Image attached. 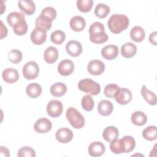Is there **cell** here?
<instances>
[{
    "mask_svg": "<svg viewBox=\"0 0 157 157\" xmlns=\"http://www.w3.org/2000/svg\"><path fill=\"white\" fill-rule=\"evenodd\" d=\"M128 17L124 14H113L107 21L109 29L115 34H119L125 30L129 26Z\"/></svg>",
    "mask_w": 157,
    "mask_h": 157,
    "instance_id": "2",
    "label": "cell"
},
{
    "mask_svg": "<svg viewBox=\"0 0 157 157\" xmlns=\"http://www.w3.org/2000/svg\"><path fill=\"white\" fill-rule=\"evenodd\" d=\"M141 94L144 99L150 105H155L156 104V97L155 94L149 90L145 85H143L141 88Z\"/></svg>",
    "mask_w": 157,
    "mask_h": 157,
    "instance_id": "27",
    "label": "cell"
},
{
    "mask_svg": "<svg viewBox=\"0 0 157 157\" xmlns=\"http://www.w3.org/2000/svg\"><path fill=\"white\" fill-rule=\"evenodd\" d=\"M118 136L119 132L118 129L112 126L105 128L102 132V137L104 139L108 142H111L113 140L118 139Z\"/></svg>",
    "mask_w": 157,
    "mask_h": 157,
    "instance_id": "23",
    "label": "cell"
},
{
    "mask_svg": "<svg viewBox=\"0 0 157 157\" xmlns=\"http://www.w3.org/2000/svg\"><path fill=\"white\" fill-rule=\"evenodd\" d=\"M70 26L75 31L79 32L84 29L86 26L85 19L81 16H74L70 20Z\"/></svg>",
    "mask_w": 157,
    "mask_h": 157,
    "instance_id": "22",
    "label": "cell"
},
{
    "mask_svg": "<svg viewBox=\"0 0 157 157\" xmlns=\"http://www.w3.org/2000/svg\"><path fill=\"white\" fill-rule=\"evenodd\" d=\"M82 106L86 111H91L93 109L94 103L93 99L90 95H85L82 99Z\"/></svg>",
    "mask_w": 157,
    "mask_h": 157,
    "instance_id": "37",
    "label": "cell"
},
{
    "mask_svg": "<svg viewBox=\"0 0 157 157\" xmlns=\"http://www.w3.org/2000/svg\"><path fill=\"white\" fill-rule=\"evenodd\" d=\"M135 146V139L130 136H126L120 140L116 139L112 141L110 144V148L113 153L120 154L131 152L134 150Z\"/></svg>",
    "mask_w": 157,
    "mask_h": 157,
    "instance_id": "1",
    "label": "cell"
},
{
    "mask_svg": "<svg viewBox=\"0 0 157 157\" xmlns=\"http://www.w3.org/2000/svg\"><path fill=\"white\" fill-rule=\"evenodd\" d=\"M67 91L66 85L62 82H56L50 87V93L55 97H61Z\"/></svg>",
    "mask_w": 157,
    "mask_h": 157,
    "instance_id": "25",
    "label": "cell"
},
{
    "mask_svg": "<svg viewBox=\"0 0 157 157\" xmlns=\"http://www.w3.org/2000/svg\"><path fill=\"white\" fill-rule=\"evenodd\" d=\"M66 35L61 30H56L53 31L50 36L52 42L56 45L61 44L65 40Z\"/></svg>",
    "mask_w": 157,
    "mask_h": 157,
    "instance_id": "35",
    "label": "cell"
},
{
    "mask_svg": "<svg viewBox=\"0 0 157 157\" xmlns=\"http://www.w3.org/2000/svg\"><path fill=\"white\" fill-rule=\"evenodd\" d=\"M119 88L120 87L116 84H109L105 86L104 90V94L107 98H114L116 93Z\"/></svg>",
    "mask_w": 157,
    "mask_h": 157,
    "instance_id": "38",
    "label": "cell"
},
{
    "mask_svg": "<svg viewBox=\"0 0 157 157\" xmlns=\"http://www.w3.org/2000/svg\"><path fill=\"white\" fill-rule=\"evenodd\" d=\"M13 32L17 36H23L28 31V24L25 20V18L18 21L13 27Z\"/></svg>",
    "mask_w": 157,
    "mask_h": 157,
    "instance_id": "33",
    "label": "cell"
},
{
    "mask_svg": "<svg viewBox=\"0 0 157 157\" xmlns=\"http://www.w3.org/2000/svg\"><path fill=\"white\" fill-rule=\"evenodd\" d=\"M88 72L93 75H99L103 73L105 70L104 63L98 59H93L89 62L87 65Z\"/></svg>",
    "mask_w": 157,
    "mask_h": 157,
    "instance_id": "9",
    "label": "cell"
},
{
    "mask_svg": "<svg viewBox=\"0 0 157 157\" xmlns=\"http://www.w3.org/2000/svg\"><path fill=\"white\" fill-rule=\"evenodd\" d=\"M145 33L144 29L139 26L133 27L130 31V37L131 39L136 42L142 41L145 38Z\"/></svg>",
    "mask_w": 157,
    "mask_h": 157,
    "instance_id": "24",
    "label": "cell"
},
{
    "mask_svg": "<svg viewBox=\"0 0 157 157\" xmlns=\"http://www.w3.org/2000/svg\"><path fill=\"white\" fill-rule=\"evenodd\" d=\"M22 56L23 55L21 52L17 49H13L10 50L8 53L9 60L14 64L20 63L22 59Z\"/></svg>",
    "mask_w": 157,
    "mask_h": 157,
    "instance_id": "36",
    "label": "cell"
},
{
    "mask_svg": "<svg viewBox=\"0 0 157 157\" xmlns=\"http://www.w3.org/2000/svg\"><path fill=\"white\" fill-rule=\"evenodd\" d=\"M66 116L71 125L75 129H80L85 125L83 116L74 107H69L66 111Z\"/></svg>",
    "mask_w": 157,
    "mask_h": 157,
    "instance_id": "4",
    "label": "cell"
},
{
    "mask_svg": "<svg viewBox=\"0 0 157 157\" xmlns=\"http://www.w3.org/2000/svg\"><path fill=\"white\" fill-rule=\"evenodd\" d=\"M0 152H1L0 153L1 156H10L9 150L6 147H4L3 146H1Z\"/></svg>",
    "mask_w": 157,
    "mask_h": 157,
    "instance_id": "43",
    "label": "cell"
},
{
    "mask_svg": "<svg viewBox=\"0 0 157 157\" xmlns=\"http://www.w3.org/2000/svg\"><path fill=\"white\" fill-rule=\"evenodd\" d=\"M23 75L26 79L33 80L36 78L39 73L38 64L34 61H28L23 67Z\"/></svg>",
    "mask_w": 157,
    "mask_h": 157,
    "instance_id": "6",
    "label": "cell"
},
{
    "mask_svg": "<svg viewBox=\"0 0 157 157\" xmlns=\"http://www.w3.org/2000/svg\"><path fill=\"white\" fill-rule=\"evenodd\" d=\"M149 41L151 44L156 45H157V33L156 31H154L150 34L149 36Z\"/></svg>",
    "mask_w": 157,
    "mask_h": 157,
    "instance_id": "41",
    "label": "cell"
},
{
    "mask_svg": "<svg viewBox=\"0 0 157 157\" xmlns=\"http://www.w3.org/2000/svg\"><path fill=\"white\" fill-rule=\"evenodd\" d=\"M63 107L61 101L56 99L51 100L47 104V112L49 116L52 117H58L63 112Z\"/></svg>",
    "mask_w": 157,
    "mask_h": 157,
    "instance_id": "7",
    "label": "cell"
},
{
    "mask_svg": "<svg viewBox=\"0 0 157 157\" xmlns=\"http://www.w3.org/2000/svg\"><path fill=\"white\" fill-rule=\"evenodd\" d=\"M47 39V31L36 28L33 30L31 34V40L35 45H41L45 42Z\"/></svg>",
    "mask_w": 157,
    "mask_h": 157,
    "instance_id": "10",
    "label": "cell"
},
{
    "mask_svg": "<svg viewBox=\"0 0 157 157\" xmlns=\"http://www.w3.org/2000/svg\"><path fill=\"white\" fill-rule=\"evenodd\" d=\"M156 127L155 126H149L143 130L142 136L147 140L153 141L156 139Z\"/></svg>",
    "mask_w": 157,
    "mask_h": 157,
    "instance_id": "31",
    "label": "cell"
},
{
    "mask_svg": "<svg viewBox=\"0 0 157 157\" xmlns=\"http://www.w3.org/2000/svg\"><path fill=\"white\" fill-rule=\"evenodd\" d=\"M7 28L4 25L2 21L1 20V39H2L7 34Z\"/></svg>",
    "mask_w": 157,
    "mask_h": 157,
    "instance_id": "42",
    "label": "cell"
},
{
    "mask_svg": "<svg viewBox=\"0 0 157 157\" xmlns=\"http://www.w3.org/2000/svg\"><path fill=\"white\" fill-rule=\"evenodd\" d=\"M56 14L57 13L56 10L52 7H47L44 8L40 13L41 15L49 18L52 21L55 19Z\"/></svg>",
    "mask_w": 157,
    "mask_h": 157,
    "instance_id": "40",
    "label": "cell"
},
{
    "mask_svg": "<svg viewBox=\"0 0 157 157\" xmlns=\"http://www.w3.org/2000/svg\"><path fill=\"white\" fill-rule=\"evenodd\" d=\"M52 127V122L46 118L38 119L34 125V130L39 133H45L51 130Z\"/></svg>",
    "mask_w": 157,
    "mask_h": 157,
    "instance_id": "13",
    "label": "cell"
},
{
    "mask_svg": "<svg viewBox=\"0 0 157 157\" xmlns=\"http://www.w3.org/2000/svg\"><path fill=\"white\" fill-rule=\"evenodd\" d=\"M74 70V64L71 60L63 59L58 66V72L63 76H67L71 74Z\"/></svg>",
    "mask_w": 157,
    "mask_h": 157,
    "instance_id": "12",
    "label": "cell"
},
{
    "mask_svg": "<svg viewBox=\"0 0 157 157\" xmlns=\"http://www.w3.org/2000/svg\"><path fill=\"white\" fill-rule=\"evenodd\" d=\"M93 5V0H77V7L80 12H88L90 11Z\"/></svg>",
    "mask_w": 157,
    "mask_h": 157,
    "instance_id": "34",
    "label": "cell"
},
{
    "mask_svg": "<svg viewBox=\"0 0 157 157\" xmlns=\"http://www.w3.org/2000/svg\"><path fill=\"white\" fill-rule=\"evenodd\" d=\"M115 101L121 105H126L132 99V93L129 90L126 88H120L115 96Z\"/></svg>",
    "mask_w": 157,
    "mask_h": 157,
    "instance_id": "8",
    "label": "cell"
},
{
    "mask_svg": "<svg viewBox=\"0 0 157 157\" xmlns=\"http://www.w3.org/2000/svg\"><path fill=\"white\" fill-rule=\"evenodd\" d=\"M137 52L136 45L132 42H126L121 47V54L126 58L133 57Z\"/></svg>",
    "mask_w": 157,
    "mask_h": 157,
    "instance_id": "21",
    "label": "cell"
},
{
    "mask_svg": "<svg viewBox=\"0 0 157 157\" xmlns=\"http://www.w3.org/2000/svg\"><path fill=\"white\" fill-rule=\"evenodd\" d=\"M25 18V15L22 12H12L7 17V21L9 25L12 28L21 20Z\"/></svg>",
    "mask_w": 157,
    "mask_h": 157,
    "instance_id": "32",
    "label": "cell"
},
{
    "mask_svg": "<svg viewBox=\"0 0 157 157\" xmlns=\"http://www.w3.org/2000/svg\"><path fill=\"white\" fill-rule=\"evenodd\" d=\"M119 53L118 48L115 45H108L101 50V55L105 59L112 60L117 58Z\"/></svg>",
    "mask_w": 157,
    "mask_h": 157,
    "instance_id": "15",
    "label": "cell"
},
{
    "mask_svg": "<svg viewBox=\"0 0 157 157\" xmlns=\"http://www.w3.org/2000/svg\"><path fill=\"white\" fill-rule=\"evenodd\" d=\"M18 157H34L36 156V152L34 150L28 146L23 147L19 149L18 151Z\"/></svg>",
    "mask_w": 157,
    "mask_h": 157,
    "instance_id": "39",
    "label": "cell"
},
{
    "mask_svg": "<svg viewBox=\"0 0 157 157\" xmlns=\"http://www.w3.org/2000/svg\"><path fill=\"white\" fill-rule=\"evenodd\" d=\"M110 13V7L102 3L98 4L94 9V14L100 18H104Z\"/></svg>",
    "mask_w": 157,
    "mask_h": 157,
    "instance_id": "30",
    "label": "cell"
},
{
    "mask_svg": "<svg viewBox=\"0 0 157 157\" xmlns=\"http://www.w3.org/2000/svg\"><path fill=\"white\" fill-rule=\"evenodd\" d=\"M55 137L59 142L66 144L72 139L73 132L69 128H61L56 131Z\"/></svg>",
    "mask_w": 157,
    "mask_h": 157,
    "instance_id": "11",
    "label": "cell"
},
{
    "mask_svg": "<svg viewBox=\"0 0 157 157\" xmlns=\"http://www.w3.org/2000/svg\"><path fill=\"white\" fill-rule=\"evenodd\" d=\"M18 6L26 15H31L35 12L36 5L31 0H20L18 2Z\"/></svg>",
    "mask_w": 157,
    "mask_h": 157,
    "instance_id": "18",
    "label": "cell"
},
{
    "mask_svg": "<svg viewBox=\"0 0 157 157\" xmlns=\"http://www.w3.org/2000/svg\"><path fill=\"white\" fill-rule=\"evenodd\" d=\"M131 121L136 126H143L147 121V117L141 111H136L131 115Z\"/></svg>",
    "mask_w": 157,
    "mask_h": 157,
    "instance_id": "28",
    "label": "cell"
},
{
    "mask_svg": "<svg viewBox=\"0 0 157 157\" xmlns=\"http://www.w3.org/2000/svg\"><path fill=\"white\" fill-rule=\"evenodd\" d=\"M26 92L27 95L30 98H36L40 95L42 93V87L37 83H31L26 86Z\"/></svg>",
    "mask_w": 157,
    "mask_h": 157,
    "instance_id": "26",
    "label": "cell"
},
{
    "mask_svg": "<svg viewBox=\"0 0 157 157\" xmlns=\"http://www.w3.org/2000/svg\"><path fill=\"white\" fill-rule=\"evenodd\" d=\"M82 45L77 40H70L66 45V50L67 53L72 56H78L82 52Z\"/></svg>",
    "mask_w": 157,
    "mask_h": 157,
    "instance_id": "14",
    "label": "cell"
},
{
    "mask_svg": "<svg viewBox=\"0 0 157 157\" xmlns=\"http://www.w3.org/2000/svg\"><path fill=\"white\" fill-rule=\"evenodd\" d=\"M98 110L100 115L103 116H108L112 113L113 105L110 101L103 99L98 104Z\"/></svg>",
    "mask_w": 157,
    "mask_h": 157,
    "instance_id": "19",
    "label": "cell"
},
{
    "mask_svg": "<svg viewBox=\"0 0 157 157\" xmlns=\"http://www.w3.org/2000/svg\"><path fill=\"white\" fill-rule=\"evenodd\" d=\"M89 34L90 40L94 44H103L109 39L108 35L105 33L104 25L98 21L91 25Z\"/></svg>",
    "mask_w": 157,
    "mask_h": 157,
    "instance_id": "3",
    "label": "cell"
},
{
    "mask_svg": "<svg viewBox=\"0 0 157 157\" xmlns=\"http://www.w3.org/2000/svg\"><path fill=\"white\" fill-rule=\"evenodd\" d=\"M105 151V145L101 142H93L88 147V153L90 156L93 157L100 156L104 153Z\"/></svg>",
    "mask_w": 157,
    "mask_h": 157,
    "instance_id": "16",
    "label": "cell"
},
{
    "mask_svg": "<svg viewBox=\"0 0 157 157\" xmlns=\"http://www.w3.org/2000/svg\"><path fill=\"white\" fill-rule=\"evenodd\" d=\"M35 25L36 28H40L45 31H48L52 27V21L49 18L40 15L36 18Z\"/></svg>",
    "mask_w": 157,
    "mask_h": 157,
    "instance_id": "29",
    "label": "cell"
},
{
    "mask_svg": "<svg viewBox=\"0 0 157 157\" xmlns=\"http://www.w3.org/2000/svg\"><path fill=\"white\" fill-rule=\"evenodd\" d=\"M2 77L6 82L8 83H12L18 80L19 73L15 69L7 68L3 71L2 73Z\"/></svg>",
    "mask_w": 157,
    "mask_h": 157,
    "instance_id": "17",
    "label": "cell"
},
{
    "mask_svg": "<svg viewBox=\"0 0 157 157\" xmlns=\"http://www.w3.org/2000/svg\"><path fill=\"white\" fill-rule=\"evenodd\" d=\"M44 58L45 61L48 64L55 63L58 58V49L52 46L47 47L44 52Z\"/></svg>",
    "mask_w": 157,
    "mask_h": 157,
    "instance_id": "20",
    "label": "cell"
},
{
    "mask_svg": "<svg viewBox=\"0 0 157 157\" xmlns=\"http://www.w3.org/2000/svg\"><path fill=\"white\" fill-rule=\"evenodd\" d=\"M78 89L91 95H97L101 92V86L99 83L90 78L81 80L78 83Z\"/></svg>",
    "mask_w": 157,
    "mask_h": 157,
    "instance_id": "5",
    "label": "cell"
}]
</instances>
